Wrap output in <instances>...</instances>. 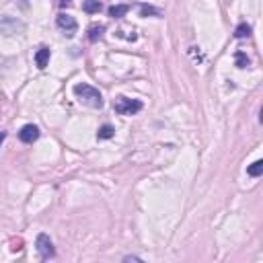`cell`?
Wrapping results in <instances>:
<instances>
[{"label":"cell","instance_id":"obj_13","mask_svg":"<svg viewBox=\"0 0 263 263\" xmlns=\"http://www.w3.org/2000/svg\"><path fill=\"white\" fill-rule=\"evenodd\" d=\"M237 66L239 68H247L249 66V58H247L245 51H239V54H237Z\"/></svg>","mask_w":263,"mask_h":263},{"label":"cell","instance_id":"obj_9","mask_svg":"<svg viewBox=\"0 0 263 263\" xmlns=\"http://www.w3.org/2000/svg\"><path fill=\"white\" fill-rule=\"evenodd\" d=\"M113 134H115L113 126L105 124V126H101V128H99V132H97V138H99V140H109V138H113Z\"/></svg>","mask_w":263,"mask_h":263},{"label":"cell","instance_id":"obj_7","mask_svg":"<svg viewBox=\"0 0 263 263\" xmlns=\"http://www.w3.org/2000/svg\"><path fill=\"white\" fill-rule=\"evenodd\" d=\"M128 10H130L128 4H115V6L109 8V16H113V19H121V16L128 14Z\"/></svg>","mask_w":263,"mask_h":263},{"label":"cell","instance_id":"obj_10","mask_svg":"<svg viewBox=\"0 0 263 263\" xmlns=\"http://www.w3.org/2000/svg\"><path fill=\"white\" fill-rule=\"evenodd\" d=\"M249 35H251V25H247V23H241L235 29V37L237 39H245V37H249Z\"/></svg>","mask_w":263,"mask_h":263},{"label":"cell","instance_id":"obj_8","mask_svg":"<svg viewBox=\"0 0 263 263\" xmlns=\"http://www.w3.org/2000/svg\"><path fill=\"white\" fill-rule=\"evenodd\" d=\"M101 8H103V4L99 2V0H86V2L82 4V10H84V12H89V14H93V12H101Z\"/></svg>","mask_w":263,"mask_h":263},{"label":"cell","instance_id":"obj_2","mask_svg":"<svg viewBox=\"0 0 263 263\" xmlns=\"http://www.w3.org/2000/svg\"><path fill=\"white\" fill-rule=\"evenodd\" d=\"M113 107H115V111L121 113V115H134V113H138L140 109H142V103H140L138 99L117 97L115 103H113Z\"/></svg>","mask_w":263,"mask_h":263},{"label":"cell","instance_id":"obj_15","mask_svg":"<svg viewBox=\"0 0 263 263\" xmlns=\"http://www.w3.org/2000/svg\"><path fill=\"white\" fill-rule=\"evenodd\" d=\"M70 2H72V0H60V6H68Z\"/></svg>","mask_w":263,"mask_h":263},{"label":"cell","instance_id":"obj_16","mask_svg":"<svg viewBox=\"0 0 263 263\" xmlns=\"http://www.w3.org/2000/svg\"><path fill=\"white\" fill-rule=\"evenodd\" d=\"M4 138H6V134H4L2 130H0V144H2V142H4Z\"/></svg>","mask_w":263,"mask_h":263},{"label":"cell","instance_id":"obj_5","mask_svg":"<svg viewBox=\"0 0 263 263\" xmlns=\"http://www.w3.org/2000/svg\"><path fill=\"white\" fill-rule=\"evenodd\" d=\"M19 138H21V142H25V144H33L35 140L39 138V128L33 126V124H27V126H23V130L19 132Z\"/></svg>","mask_w":263,"mask_h":263},{"label":"cell","instance_id":"obj_12","mask_svg":"<svg viewBox=\"0 0 263 263\" xmlns=\"http://www.w3.org/2000/svg\"><path fill=\"white\" fill-rule=\"evenodd\" d=\"M247 173L251 175V177H259V175L263 173V161H255V163L247 169Z\"/></svg>","mask_w":263,"mask_h":263},{"label":"cell","instance_id":"obj_6","mask_svg":"<svg viewBox=\"0 0 263 263\" xmlns=\"http://www.w3.org/2000/svg\"><path fill=\"white\" fill-rule=\"evenodd\" d=\"M49 56H51V51H49V47H41L37 54H35V64H37V68H45L47 66V62H49Z\"/></svg>","mask_w":263,"mask_h":263},{"label":"cell","instance_id":"obj_11","mask_svg":"<svg viewBox=\"0 0 263 263\" xmlns=\"http://www.w3.org/2000/svg\"><path fill=\"white\" fill-rule=\"evenodd\" d=\"M103 33H105V27H103V25H93V27L89 29V39H91V41H99V39L103 37Z\"/></svg>","mask_w":263,"mask_h":263},{"label":"cell","instance_id":"obj_4","mask_svg":"<svg viewBox=\"0 0 263 263\" xmlns=\"http://www.w3.org/2000/svg\"><path fill=\"white\" fill-rule=\"evenodd\" d=\"M37 251L41 255V259H49L56 255V249H54V243L49 241L47 235H39L37 237Z\"/></svg>","mask_w":263,"mask_h":263},{"label":"cell","instance_id":"obj_1","mask_svg":"<svg viewBox=\"0 0 263 263\" xmlns=\"http://www.w3.org/2000/svg\"><path fill=\"white\" fill-rule=\"evenodd\" d=\"M74 95L78 97V101L82 103V105H89V107H93V109H101L103 107V97H101V93L95 89V86H91V84H76L74 86Z\"/></svg>","mask_w":263,"mask_h":263},{"label":"cell","instance_id":"obj_3","mask_svg":"<svg viewBox=\"0 0 263 263\" xmlns=\"http://www.w3.org/2000/svg\"><path fill=\"white\" fill-rule=\"evenodd\" d=\"M58 27L64 31V35L66 37H74V33L78 31V25H76V21H74V16H70V14H66V12H62V14H58Z\"/></svg>","mask_w":263,"mask_h":263},{"label":"cell","instance_id":"obj_14","mask_svg":"<svg viewBox=\"0 0 263 263\" xmlns=\"http://www.w3.org/2000/svg\"><path fill=\"white\" fill-rule=\"evenodd\" d=\"M142 16H148V14H159V10H156L154 6H148V4H142V12H140Z\"/></svg>","mask_w":263,"mask_h":263}]
</instances>
